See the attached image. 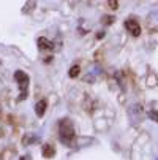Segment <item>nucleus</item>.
<instances>
[{"label": "nucleus", "instance_id": "20e7f679", "mask_svg": "<svg viewBox=\"0 0 158 160\" xmlns=\"http://www.w3.org/2000/svg\"><path fill=\"white\" fill-rule=\"evenodd\" d=\"M46 106H48V102H46V100H40V102L35 105V112H36L38 118L44 116V112H46Z\"/></svg>", "mask_w": 158, "mask_h": 160}, {"label": "nucleus", "instance_id": "423d86ee", "mask_svg": "<svg viewBox=\"0 0 158 160\" xmlns=\"http://www.w3.org/2000/svg\"><path fill=\"white\" fill-rule=\"evenodd\" d=\"M54 154H55V149H54L52 144H44L43 146V157L44 158H51Z\"/></svg>", "mask_w": 158, "mask_h": 160}, {"label": "nucleus", "instance_id": "f03ea898", "mask_svg": "<svg viewBox=\"0 0 158 160\" xmlns=\"http://www.w3.org/2000/svg\"><path fill=\"white\" fill-rule=\"evenodd\" d=\"M14 79L17 81V84H19V89H21V97H19V100H24L26 98V95H27V87H29V76L24 73V72H21V70H17L16 73H14Z\"/></svg>", "mask_w": 158, "mask_h": 160}, {"label": "nucleus", "instance_id": "9d476101", "mask_svg": "<svg viewBox=\"0 0 158 160\" xmlns=\"http://www.w3.org/2000/svg\"><path fill=\"white\" fill-rule=\"evenodd\" d=\"M104 19H106V21H104L106 24H112V21H114V18H112V16H108V18H104Z\"/></svg>", "mask_w": 158, "mask_h": 160}, {"label": "nucleus", "instance_id": "39448f33", "mask_svg": "<svg viewBox=\"0 0 158 160\" xmlns=\"http://www.w3.org/2000/svg\"><path fill=\"white\" fill-rule=\"evenodd\" d=\"M38 48H40L41 51H44V49H52V48H54V44H52L48 38L41 37V38H38Z\"/></svg>", "mask_w": 158, "mask_h": 160}, {"label": "nucleus", "instance_id": "0eeeda50", "mask_svg": "<svg viewBox=\"0 0 158 160\" xmlns=\"http://www.w3.org/2000/svg\"><path fill=\"white\" fill-rule=\"evenodd\" d=\"M79 73H81V68H79V65H73L71 68H70V78H78L79 76Z\"/></svg>", "mask_w": 158, "mask_h": 160}, {"label": "nucleus", "instance_id": "7ed1b4c3", "mask_svg": "<svg viewBox=\"0 0 158 160\" xmlns=\"http://www.w3.org/2000/svg\"><path fill=\"white\" fill-rule=\"evenodd\" d=\"M125 29H127L133 37H139V35H141V26L138 24V21H134V19L125 21Z\"/></svg>", "mask_w": 158, "mask_h": 160}, {"label": "nucleus", "instance_id": "f257e3e1", "mask_svg": "<svg viewBox=\"0 0 158 160\" xmlns=\"http://www.w3.org/2000/svg\"><path fill=\"white\" fill-rule=\"evenodd\" d=\"M59 133H60V141H62V143L71 144L73 140H74V136H76L73 122H71L70 119H62L60 124H59Z\"/></svg>", "mask_w": 158, "mask_h": 160}, {"label": "nucleus", "instance_id": "6e6552de", "mask_svg": "<svg viewBox=\"0 0 158 160\" xmlns=\"http://www.w3.org/2000/svg\"><path fill=\"white\" fill-rule=\"evenodd\" d=\"M108 5H109L111 10H117L119 8V2H117V0H108Z\"/></svg>", "mask_w": 158, "mask_h": 160}, {"label": "nucleus", "instance_id": "1a4fd4ad", "mask_svg": "<svg viewBox=\"0 0 158 160\" xmlns=\"http://www.w3.org/2000/svg\"><path fill=\"white\" fill-rule=\"evenodd\" d=\"M149 118L155 122H158V112L156 111H149Z\"/></svg>", "mask_w": 158, "mask_h": 160}]
</instances>
